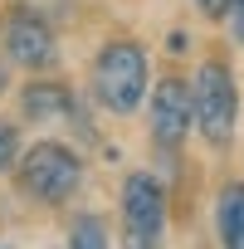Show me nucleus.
<instances>
[{
    "instance_id": "f257e3e1",
    "label": "nucleus",
    "mask_w": 244,
    "mask_h": 249,
    "mask_svg": "<svg viewBox=\"0 0 244 249\" xmlns=\"http://www.w3.org/2000/svg\"><path fill=\"white\" fill-rule=\"evenodd\" d=\"M191 117H195V127L210 147H229L234 117H239V93H234V73L220 59L200 64V73L191 83Z\"/></svg>"
},
{
    "instance_id": "f03ea898",
    "label": "nucleus",
    "mask_w": 244,
    "mask_h": 249,
    "mask_svg": "<svg viewBox=\"0 0 244 249\" xmlns=\"http://www.w3.org/2000/svg\"><path fill=\"white\" fill-rule=\"evenodd\" d=\"M93 93L112 112H132L147 93V54L132 39H112L93 64Z\"/></svg>"
},
{
    "instance_id": "7ed1b4c3",
    "label": "nucleus",
    "mask_w": 244,
    "mask_h": 249,
    "mask_svg": "<svg viewBox=\"0 0 244 249\" xmlns=\"http://www.w3.org/2000/svg\"><path fill=\"white\" fill-rule=\"evenodd\" d=\"M20 181H25L30 196L59 205V200H69V196L78 191L83 166H78V157H73L69 147H59V142H39V147H30V157L20 161Z\"/></svg>"
},
{
    "instance_id": "20e7f679",
    "label": "nucleus",
    "mask_w": 244,
    "mask_h": 249,
    "mask_svg": "<svg viewBox=\"0 0 244 249\" xmlns=\"http://www.w3.org/2000/svg\"><path fill=\"white\" fill-rule=\"evenodd\" d=\"M122 220H127L132 249H157L161 225H166V191L142 171L127 176V186H122Z\"/></svg>"
},
{
    "instance_id": "39448f33",
    "label": "nucleus",
    "mask_w": 244,
    "mask_h": 249,
    "mask_svg": "<svg viewBox=\"0 0 244 249\" xmlns=\"http://www.w3.org/2000/svg\"><path fill=\"white\" fill-rule=\"evenodd\" d=\"M191 88L181 78H161L152 93V132L161 147H181V137L191 132Z\"/></svg>"
},
{
    "instance_id": "423d86ee",
    "label": "nucleus",
    "mask_w": 244,
    "mask_h": 249,
    "mask_svg": "<svg viewBox=\"0 0 244 249\" xmlns=\"http://www.w3.org/2000/svg\"><path fill=\"white\" fill-rule=\"evenodd\" d=\"M5 49H10V59L25 64V69L54 64V35H49V25H44L35 10H15V15L5 20Z\"/></svg>"
},
{
    "instance_id": "0eeeda50",
    "label": "nucleus",
    "mask_w": 244,
    "mask_h": 249,
    "mask_svg": "<svg viewBox=\"0 0 244 249\" xmlns=\"http://www.w3.org/2000/svg\"><path fill=\"white\" fill-rule=\"evenodd\" d=\"M20 103H25V117L30 122H54V117H64L73 107V98H69L64 83H30Z\"/></svg>"
},
{
    "instance_id": "6e6552de",
    "label": "nucleus",
    "mask_w": 244,
    "mask_h": 249,
    "mask_svg": "<svg viewBox=\"0 0 244 249\" xmlns=\"http://www.w3.org/2000/svg\"><path fill=\"white\" fill-rule=\"evenodd\" d=\"M220 239L225 249H244V181H229L220 191Z\"/></svg>"
},
{
    "instance_id": "1a4fd4ad",
    "label": "nucleus",
    "mask_w": 244,
    "mask_h": 249,
    "mask_svg": "<svg viewBox=\"0 0 244 249\" xmlns=\"http://www.w3.org/2000/svg\"><path fill=\"white\" fill-rule=\"evenodd\" d=\"M73 249H107V234H103V220L98 215L73 220Z\"/></svg>"
},
{
    "instance_id": "9d476101",
    "label": "nucleus",
    "mask_w": 244,
    "mask_h": 249,
    "mask_svg": "<svg viewBox=\"0 0 244 249\" xmlns=\"http://www.w3.org/2000/svg\"><path fill=\"white\" fill-rule=\"evenodd\" d=\"M15 147H20V137H15V127H10V122H0V171H5V166L15 161Z\"/></svg>"
},
{
    "instance_id": "9b49d317",
    "label": "nucleus",
    "mask_w": 244,
    "mask_h": 249,
    "mask_svg": "<svg viewBox=\"0 0 244 249\" xmlns=\"http://www.w3.org/2000/svg\"><path fill=\"white\" fill-rule=\"evenodd\" d=\"M229 25H234V39L244 44V0H229Z\"/></svg>"
},
{
    "instance_id": "f8f14e48",
    "label": "nucleus",
    "mask_w": 244,
    "mask_h": 249,
    "mask_svg": "<svg viewBox=\"0 0 244 249\" xmlns=\"http://www.w3.org/2000/svg\"><path fill=\"white\" fill-rule=\"evenodd\" d=\"M195 5H200L210 20H225V15H229V0H195Z\"/></svg>"
},
{
    "instance_id": "ddd939ff",
    "label": "nucleus",
    "mask_w": 244,
    "mask_h": 249,
    "mask_svg": "<svg viewBox=\"0 0 244 249\" xmlns=\"http://www.w3.org/2000/svg\"><path fill=\"white\" fill-rule=\"evenodd\" d=\"M0 249H5V244H0Z\"/></svg>"
}]
</instances>
